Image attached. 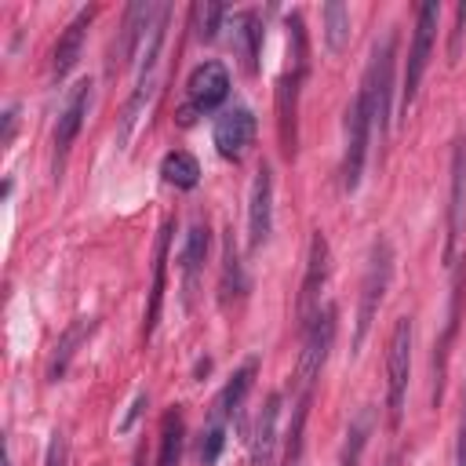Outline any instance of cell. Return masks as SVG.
I'll return each instance as SVG.
<instances>
[{
  "instance_id": "obj_27",
  "label": "cell",
  "mask_w": 466,
  "mask_h": 466,
  "mask_svg": "<svg viewBox=\"0 0 466 466\" xmlns=\"http://www.w3.org/2000/svg\"><path fill=\"white\" fill-rule=\"evenodd\" d=\"M222 18H226V7L222 4H197L193 7V33L197 40H215V33L222 29Z\"/></svg>"
},
{
  "instance_id": "obj_13",
  "label": "cell",
  "mask_w": 466,
  "mask_h": 466,
  "mask_svg": "<svg viewBox=\"0 0 466 466\" xmlns=\"http://www.w3.org/2000/svg\"><path fill=\"white\" fill-rule=\"evenodd\" d=\"M255 138V113L248 106H229L215 116V127H211V142L218 149V157L226 160H240L248 153Z\"/></svg>"
},
{
  "instance_id": "obj_22",
  "label": "cell",
  "mask_w": 466,
  "mask_h": 466,
  "mask_svg": "<svg viewBox=\"0 0 466 466\" xmlns=\"http://www.w3.org/2000/svg\"><path fill=\"white\" fill-rule=\"evenodd\" d=\"M182 437H186V419L182 408H167L160 419V448H157V466H178L182 462Z\"/></svg>"
},
{
  "instance_id": "obj_15",
  "label": "cell",
  "mask_w": 466,
  "mask_h": 466,
  "mask_svg": "<svg viewBox=\"0 0 466 466\" xmlns=\"http://www.w3.org/2000/svg\"><path fill=\"white\" fill-rule=\"evenodd\" d=\"M157 11H160V4H127L124 7V22H120V44L113 47V58H109V73H116V69H124L131 58H138V51H142V44H146V33H149V25H153V18H157Z\"/></svg>"
},
{
  "instance_id": "obj_18",
  "label": "cell",
  "mask_w": 466,
  "mask_h": 466,
  "mask_svg": "<svg viewBox=\"0 0 466 466\" xmlns=\"http://www.w3.org/2000/svg\"><path fill=\"white\" fill-rule=\"evenodd\" d=\"M233 51L244 66L248 76L258 73V55H262V22L258 11H237L233 15Z\"/></svg>"
},
{
  "instance_id": "obj_16",
  "label": "cell",
  "mask_w": 466,
  "mask_h": 466,
  "mask_svg": "<svg viewBox=\"0 0 466 466\" xmlns=\"http://www.w3.org/2000/svg\"><path fill=\"white\" fill-rule=\"evenodd\" d=\"M91 22H95V7H80V11L73 15V22L62 29V36H58V44H55V58H51V80H55V84H62V80L69 76V69L76 66Z\"/></svg>"
},
{
  "instance_id": "obj_29",
  "label": "cell",
  "mask_w": 466,
  "mask_h": 466,
  "mask_svg": "<svg viewBox=\"0 0 466 466\" xmlns=\"http://www.w3.org/2000/svg\"><path fill=\"white\" fill-rule=\"evenodd\" d=\"M462 29H466V4H459V7H455V29H451L448 62H459V51H462Z\"/></svg>"
},
{
  "instance_id": "obj_2",
  "label": "cell",
  "mask_w": 466,
  "mask_h": 466,
  "mask_svg": "<svg viewBox=\"0 0 466 466\" xmlns=\"http://www.w3.org/2000/svg\"><path fill=\"white\" fill-rule=\"evenodd\" d=\"M288 69L277 80V138H280V153L291 160L295 157V142H299V91L306 80V29L299 15H288Z\"/></svg>"
},
{
  "instance_id": "obj_31",
  "label": "cell",
  "mask_w": 466,
  "mask_h": 466,
  "mask_svg": "<svg viewBox=\"0 0 466 466\" xmlns=\"http://www.w3.org/2000/svg\"><path fill=\"white\" fill-rule=\"evenodd\" d=\"M4 466H11V459H7V462H4Z\"/></svg>"
},
{
  "instance_id": "obj_20",
  "label": "cell",
  "mask_w": 466,
  "mask_h": 466,
  "mask_svg": "<svg viewBox=\"0 0 466 466\" xmlns=\"http://www.w3.org/2000/svg\"><path fill=\"white\" fill-rule=\"evenodd\" d=\"M167 248H171V222H164V226H160V237H157L153 288H149V306H146V320H142V335H146V339L153 335L157 317H160V306H164V269H167Z\"/></svg>"
},
{
  "instance_id": "obj_26",
  "label": "cell",
  "mask_w": 466,
  "mask_h": 466,
  "mask_svg": "<svg viewBox=\"0 0 466 466\" xmlns=\"http://www.w3.org/2000/svg\"><path fill=\"white\" fill-rule=\"evenodd\" d=\"M244 291V273H240V255L233 244V229H226V244H222V306Z\"/></svg>"
},
{
  "instance_id": "obj_17",
  "label": "cell",
  "mask_w": 466,
  "mask_h": 466,
  "mask_svg": "<svg viewBox=\"0 0 466 466\" xmlns=\"http://www.w3.org/2000/svg\"><path fill=\"white\" fill-rule=\"evenodd\" d=\"M208 248H211V229H208L204 218H197V222L189 226V233H186V240H182V255H178V262H182L186 306H189V299H193V291H197L200 269H204V262H208Z\"/></svg>"
},
{
  "instance_id": "obj_7",
  "label": "cell",
  "mask_w": 466,
  "mask_h": 466,
  "mask_svg": "<svg viewBox=\"0 0 466 466\" xmlns=\"http://www.w3.org/2000/svg\"><path fill=\"white\" fill-rule=\"evenodd\" d=\"M437 22H441V4H419L415 7V33H411V47H408V62H404V80H400V113L408 116L415 95H419V84H422V73L430 66V51H433V40H437Z\"/></svg>"
},
{
  "instance_id": "obj_24",
  "label": "cell",
  "mask_w": 466,
  "mask_h": 466,
  "mask_svg": "<svg viewBox=\"0 0 466 466\" xmlns=\"http://www.w3.org/2000/svg\"><path fill=\"white\" fill-rule=\"evenodd\" d=\"M371 426H375V411H371V408H360V411L350 419V430H346V444H342L339 466H360V455H364V448H368Z\"/></svg>"
},
{
  "instance_id": "obj_8",
  "label": "cell",
  "mask_w": 466,
  "mask_h": 466,
  "mask_svg": "<svg viewBox=\"0 0 466 466\" xmlns=\"http://www.w3.org/2000/svg\"><path fill=\"white\" fill-rule=\"evenodd\" d=\"M368 146H371V106L360 87L346 109V149H342V189L346 193H357V186L364 178Z\"/></svg>"
},
{
  "instance_id": "obj_5",
  "label": "cell",
  "mask_w": 466,
  "mask_h": 466,
  "mask_svg": "<svg viewBox=\"0 0 466 466\" xmlns=\"http://www.w3.org/2000/svg\"><path fill=\"white\" fill-rule=\"evenodd\" d=\"M411 339L415 324L411 317H397L390 346H386V422L397 433L404 422V404H408V379H411Z\"/></svg>"
},
{
  "instance_id": "obj_14",
  "label": "cell",
  "mask_w": 466,
  "mask_h": 466,
  "mask_svg": "<svg viewBox=\"0 0 466 466\" xmlns=\"http://www.w3.org/2000/svg\"><path fill=\"white\" fill-rule=\"evenodd\" d=\"M273 229V171L269 164H258L248 193V251H258L269 240Z\"/></svg>"
},
{
  "instance_id": "obj_3",
  "label": "cell",
  "mask_w": 466,
  "mask_h": 466,
  "mask_svg": "<svg viewBox=\"0 0 466 466\" xmlns=\"http://www.w3.org/2000/svg\"><path fill=\"white\" fill-rule=\"evenodd\" d=\"M255 371H258V360L248 357L233 375L229 382L218 390L215 404H211V415H208V426H204V441H200V466H215L218 455H222V444H226V433L229 426H237L240 419V404L255 382Z\"/></svg>"
},
{
  "instance_id": "obj_1",
  "label": "cell",
  "mask_w": 466,
  "mask_h": 466,
  "mask_svg": "<svg viewBox=\"0 0 466 466\" xmlns=\"http://www.w3.org/2000/svg\"><path fill=\"white\" fill-rule=\"evenodd\" d=\"M331 339H335V306H324L313 317V324L302 331V350H299V364H295V379H291L295 397H291V422L284 433V466H299V459H302V433H306L313 390L324 371Z\"/></svg>"
},
{
  "instance_id": "obj_4",
  "label": "cell",
  "mask_w": 466,
  "mask_h": 466,
  "mask_svg": "<svg viewBox=\"0 0 466 466\" xmlns=\"http://www.w3.org/2000/svg\"><path fill=\"white\" fill-rule=\"evenodd\" d=\"M390 280H393V244L386 237H375L371 251H368L364 277H360V302H357V320H353V353L364 346V339L375 324V313L386 299Z\"/></svg>"
},
{
  "instance_id": "obj_19",
  "label": "cell",
  "mask_w": 466,
  "mask_h": 466,
  "mask_svg": "<svg viewBox=\"0 0 466 466\" xmlns=\"http://www.w3.org/2000/svg\"><path fill=\"white\" fill-rule=\"evenodd\" d=\"M277 422H280V393H269L258 419H255V437H251V466H273L277 455Z\"/></svg>"
},
{
  "instance_id": "obj_11",
  "label": "cell",
  "mask_w": 466,
  "mask_h": 466,
  "mask_svg": "<svg viewBox=\"0 0 466 466\" xmlns=\"http://www.w3.org/2000/svg\"><path fill=\"white\" fill-rule=\"evenodd\" d=\"M466 229V138H455L451 149V186H448V222H444V262L455 266V251Z\"/></svg>"
},
{
  "instance_id": "obj_21",
  "label": "cell",
  "mask_w": 466,
  "mask_h": 466,
  "mask_svg": "<svg viewBox=\"0 0 466 466\" xmlns=\"http://www.w3.org/2000/svg\"><path fill=\"white\" fill-rule=\"evenodd\" d=\"M91 331H95V317H76V320L62 331V339H58V346H55V353H51V364H47V382H58V379L66 375L69 360L76 357V346H80Z\"/></svg>"
},
{
  "instance_id": "obj_23",
  "label": "cell",
  "mask_w": 466,
  "mask_h": 466,
  "mask_svg": "<svg viewBox=\"0 0 466 466\" xmlns=\"http://www.w3.org/2000/svg\"><path fill=\"white\" fill-rule=\"evenodd\" d=\"M160 175H164V182L175 186V189H197V182H200V164H197L193 153L171 149V153H164V160H160Z\"/></svg>"
},
{
  "instance_id": "obj_25",
  "label": "cell",
  "mask_w": 466,
  "mask_h": 466,
  "mask_svg": "<svg viewBox=\"0 0 466 466\" xmlns=\"http://www.w3.org/2000/svg\"><path fill=\"white\" fill-rule=\"evenodd\" d=\"M320 22H324V44L331 55H339L346 44H350V7L331 0L320 7Z\"/></svg>"
},
{
  "instance_id": "obj_10",
  "label": "cell",
  "mask_w": 466,
  "mask_h": 466,
  "mask_svg": "<svg viewBox=\"0 0 466 466\" xmlns=\"http://www.w3.org/2000/svg\"><path fill=\"white\" fill-rule=\"evenodd\" d=\"M229 95V69L218 58L200 62L189 80H186V102H182V124H189L193 116L215 113Z\"/></svg>"
},
{
  "instance_id": "obj_12",
  "label": "cell",
  "mask_w": 466,
  "mask_h": 466,
  "mask_svg": "<svg viewBox=\"0 0 466 466\" xmlns=\"http://www.w3.org/2000/svg\"><path fill=\"white\" fill-rule=\"evenodd\" d=\"M91 91H95V84L84 76L66 95V106H62L58 124H55V178H58V171H62V164H66V157H69V149H73V142H76V135H80V127L87 120Z\"/></svg>"
},
{
  "instance_id": "obj_28",
  "label": "cell",
  "mask_w": 466,
  "mask_h": 466,
  "mask_svg": "<svg viewBox=\"0 0 466 466\" xmlns=\"http://www.w3.org/2000/svg\"><path fill=\"white\" fill-rule=\"evenodd\" d=\"M44 466H69V441L62 430L51 433V444H47V455H44Z\"/></svg>"
},
{
  "instance_id": "obj_6",
  "label": "cell",
  "mask_w": 466,
  "mask_h": 466,
  "mask_svg": "<svg viewBox=\"0 0 466 466\" xmlns=\"http://www.w3.org/2000/svg\"><path fill=\"white\" fill-rule=\"evenodd\" d=\"M393 66H397V29H390L375 47H371V58H368V69H364V95H368V106H371V131H379V142L386 138L390 131V95H393Z\"/></svg>"
},
{
  "instance_id": "obj_9",
  "label": "cell",
  "mask_w": 466,
  "mask_h": 466,
  "mask_svg": "<svg viewBox=\"0 0 466 466\" xmlns=\"http://www.w3.org/2000/svg\"><path fill=\"white\" fill-rule=\"evenodd\" d=\"M328 273H331V251H328V240L324 233L317 229L309 237V251H306V273H302V288H299V306H295V320H299V331H306L313 324V317L328 306L324 302V284H328Z\"/></svg>"
},
{
  "instance_id": "obj_30",
  "label": "cell",
  "mask_w": 466,
  "mask_h": 466,
  "mask_svg": "<svg viewBox=\"0 0 466 466\" xmlns=\"http://www.w3.org/2000/svg\"><path fill=\"white\" fill-rule=\"evenodd\" d=\"M15 127H18V109H15V106H7V109H4V138H0L4 146H11Z\"/></svg>"
}]
</instances>
